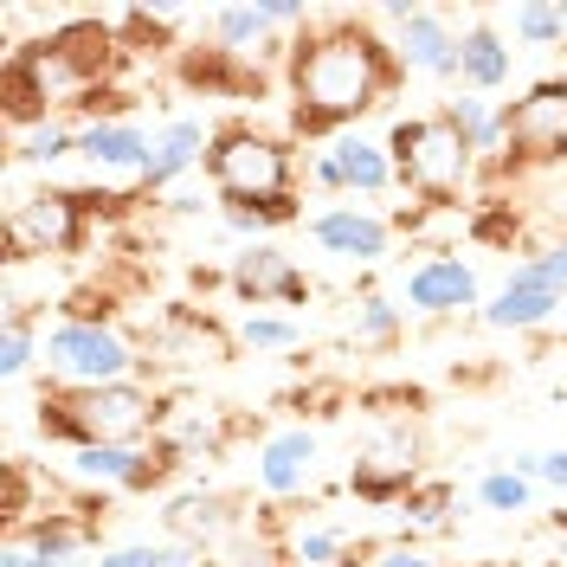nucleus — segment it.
Returning <instances> with one entry per match:
<instances>
[{
	"label": "nucleus",
	"mask_w": 567,
	"mask_h": 567,
	"mask_svg": "<svg viewBox=\"0 0 567 567\" xmlns=\"http://www.w3.org/2000/svg\"><path fill=\"white\" fill-rule=\"evenodd\" d=\"M226 290L239 297V303H303L310 297V278H303V265L278 246H246L233 251V265H226Z\"/></svg>",
	"instance_id": "nucleus-17"
},
{
	"label": "nucleus",
	"mask_w": 567,
	"mask_h": 567,
	"mask_svg": "<svg viewBox=\"0 0 567 567\" xmlns=\"http://www.w3.org/2000/svg\"><path fill=\"white\" fill-rule=\"evenodd\" d=\"M464 567H503V561H464Z\"/></svg>",
	"instance_id": "nucleus-41"
},
{
	"label": "nucleus",
	"mask_w": 567,
	"mask_h": 567,
	"mask_svg": "<svg viewBox=\"0 0 567 567\" xmlns=\"http://www.w3.org/2000/svg\"><path fill=\"white\" fill-rule=\"evenodd\" d=\"M561 329H567V303H561Z\"/></svg>",
	"instance_id": "nucleus-42"
},
{
	"label": "nucleus",
	"mask_w": 567,
	"mask_h": 567,
	"mask_svg": "<svg viewBox=\"0 0 567 567\" xmlns=\"http://www.w3.org/2000/svg\"><path fill=\"white\" fill-rule=\"evenodd\" d=\"M561 303H567V297L542 278V265H535V251H529V258H516V265H509L503 290H496L477 317H484V329L523 336V329H548V322H561Z\"/></svg>",
	"instance_id": "nucleus-14"
},
{
	"label": "nucleus",
	"mask_w": 567,
	"mask_h": 567,
	"mask_svg": "<svg viewBox=\"0 0 567 567\" xmlns=\"http://www.w3.org/2000/svg\"><path fill=\"white\" fill-rule=\"evenodd\" d=\"M342 567H361V561H354V548H349V555H342Z\"/></svg>",
	"instance_id": "nucleus-40"
},
{
	"label": "nucleus",
	"mask_w": 567,
	"mask_h": 567,
	"mask_svg": "<svg viewBox=\"0 0 567 567\" xmlns=\"http://www.w3.org/2000/svg\"><path fill=\"white\" fill-rule=\"evenodd\" d=\"M542 484L555 496H567V445H555V452H542Z\"/></svg>",
	"instance_id": "nucleus-39"
},
{
	"label": "nucleus",
	"mask_w": 567,
	"mask_h": 567,
	"mask_svg": "<svg viewBox=\"0 0 567 567\" xmlns=\"http://www.w3.org/2000/svg\"><path fill=\"white\" fill-rule=\"evenodd\" d=\"M535 491H542V484L516 477L509 464H496V471H484V477H477V503H484L491 516H523V509H535Z\"/></svg>",
	"instance_id": "nucleus-31"
},
{
	"label": "nucleus",
	"mask_w": 567,
	"mask_h": 567,
	"mask_svg": "<svg viewBox=\"0 0 567 567\" xmlns=\"http://www.w3.org/2000/svg\"><path fill=\"white\" fill-rule=\"evenodd\" d=\"M142 200V194H84V187H39L13 194L0 213V246L7 265H33V258H71L91 239V219Z\"/></svg>",
	"instance_id": "nucleus-4"
},
{
	"label": "nucleus",
	"mask_w": 567,
	"mask_h": 567,
	"mask_svg": "<svg viewBox=\"0 0 567 567\" xmlns=\"http://www.w3.org/2000/svg\"><path fill=\"white\" fill-rule=\"evenodd\" d=\"M374 567H439V561L425 555L420 542H393V548H381V561Z\"/></svg>",
	"instance_id": "nucleus-38"
},
{
	"label": "nucleus",
	"mask_w": 567,
	"mask_h": 567,
	"mask_svg": "<svg viewBox=\"0 0 567 567\" xmlns=\"http://www.w3.org/2000/svg\"><path fill=\"white\" fill-rule=\"evenodd\" d=\"M310 181H317L322 194H354V200H381V194H393V187H400L388 142L361 136V130L322 142L317 155H310Z\"/></svg>",
	"instance_id": "nucleus-11"
},
{
	"label": "nucleus",
	"mask_w": 567,
	"mask_h": 567,
	"mask_svg": "<svg viewBox=\"0 0 567 567\" xmlns=\"http://www.w3.org/2000/svg\"><path fill=\"white\" fill-rule=\"evenodd\" d=\"M509 116V162L523 168H555L567 162V78H542L516 104H503Z\"/></svg>",
	"instance_id": "nucleus-10"
},
{
	"label": "nucleus",
	"mask_w": 567,
	"mask_h": 567,
	"mask_svg": "<svg viewBox=\"0 0 567 567\" xmlns=\"http://www.w3.org/2000/svg\"><path fill=\"white\" fill-rule=\"evenodd\" d=\"M388 155H393V175H400V187H406V194H420V207H458V194L477 181V168H484L445 110H425V116H393Z\"/></svg>",
	"instance_id": "nucleus-5"
},
{
	"label": "nucleus",
	"mask_w": 567,
	"mask_h": 567,
	"mask_svg": "<svg viewBox=\"0 0 567 567\" xmlns=\"http://www.w3.org/2000/svg\"><path fill=\"white\" fill-rule=\"evenodd\" d=\"M535 265H542V278H548V284H555V290L567 297V239L542 246V251H535Z\"/></svg>",
	"instance_id": "nucleus-35"
},
{
	"label": "nucleus",
	"mask_w": 567,
	"mask_h": 567,
	"mask_svg": "<svg viewBox=\"0 0 567 567\" xmlns=\"http://www.w3.org/2000/svg\"><path fill=\"white\" fill-rule=\"evenodd\" d=\"M200 175L213 200H297V148L290 136H271L258 123H226L213 130Z\"/></svg>",
	"instance_id": "nucleus-6"
},
{
	"label": "nucleus",
	"mask_w": 567,
	"mask_h": 567,
	"mask_svg": "<svg viewBox=\"0 0 567 567\" xmlns=\"http://www.w3.org/2000/svg\"><path fill=\"white\" fill-rule=\"evenodd\" d=\"M0 567H65V561H52V555H39L33 542H20V535H7V555H0Z\"/></svg>",
	"instance_id": "nucleus-37"
},
{
	"label": "nucleus",
	"mask_w": 567,
	"mask_h": 567,
	"mask_svg": "<svg viewBox=\"0 0 567 567\" xmlns=\"http://www.w3.org/2000/svg\"><path fill=\"white\" fill-rule=\"evenodd\" d=\"M207 207H213V200H200L194 187H175V194L162 200V213H168V219H207Z\"/></svg>",
	"instance_id": "nucleus-36"
},
{
	"label": "nucleus",
	"mask_w": 567,
	"mask_h": 567,
	"mask_svg": "<svg viewBox=\"0 0 567 567\" xmlns=\"http://www.w3.org/2000/svg\"><path fill=\"white\" fill-rule=\"evenodd\" d=\"M168 400L155 381H116V388H39L33 425L45 445L91 452V445H148L162 432Z\"/></svg>",
	"instance_id": "nucleus-3"
},
{
	"label": "nucleus",
	"mask_w": 567,
	"mask_h": 567,
	"mask_svg": "<svg viewBox=\"0 0 567 567\" xmlns=\"http://www.w3.org/2000/svg\"><path fill=\"white\" fill-rule=\"evenodd\" d=\"M142 381V342L116 322H52L45 329V388H116Z\"/></svg>",
	"instance_id": "nucleus-7"
},
{
	"label": "nucleus",
	"mask_w": 567,
	"mask_h": 567,
	"mask_svg": "<svg viewBox=\"0 0 567 567\" xmlns=\"http://www.w3.org/2000/svg\"><path fill=\"white\" fill-rule=\"evenodd\" d=\"M123 33L104 27V20H71L59 33H39V39H20L7 45L0 59V116L13 136H27L52 116H71L84 123L91 104L116 91L110 78L123 65Z\"/></svg>",
	"instance_id": "nucleus-2"
},
{
	"label": "nucleus",
	"mask_w": 567,
	"mask_h": 567,
	"mask_svg": "<svg viewBox=\"0 0 567 567\" xmlns=\"http://www.w3.org/2000/svg\"><path fill=\"white\" fill-rule=\"evenodd\" d=\"M310 239H317L329 258H349V265H381L393 251V219L374 207H354V200H342V207H322L310 213Z\"/></svg>",
	"instance_id": "nucleus-16"
},
{
	"label": "nucleus",
	"mask_w": 567,
	"mask_h": 567,
	"mask_svg": "<svg viewBox=\"0 0 567 567\" xmlns=\"http://www.w3.org/2000/svg\"><path fill=\"white\" fill-rule=\"evenodd\" d=\"M207 148H213V130L200 116H168L155 130V148H148V168H142L136 194L142 200H168L175 187H187V175L207 168Z\"/></svg>",
	"instance_id": "nucleus-15"
},
{
	"label": "nucleus",
	"mask_w": 567,
	"mask_h": 567,
	"mask_svg": "<svg viewBox=\"0 0 567 567\" xmlns=\"http://www.w3.org/2000/svg\"><path fill=\"white\" fill-rule=\"evenodd\" d=\"M91 567H168V542H116Z\"/></svg>",
	"instance_id": "nucleus-34"
},
{
	"label": "nucleus",
	"mask_w": 567,
	"mask_h": 567,
	"mask_svg": "<svg viewBox=\"0 0 567 567\" xmlns=\"http://www.w3.org/2000/svg\"><path fill=\"white\" fill-rule=\"evenodd\" d=\"M33 361H45V329H39V310L27 303H7V336H0V374L7 381H27Z\"/></svg>",
	"instance_id": "nucleus-26"
},
{
	"label": "nucleus",
	"mask_w": 567,
	"mask_h": 567,
	"mask_svg": "<svg viewBox=\"0 0 567 567\" xmlns=\"http://www.w3.org/2000/svg\"><path fill=\"white\" fill-rule=\"evenodd\" d=\"M213 45L219 52H233V59H251V52H290L278 39V13H271V0H239V7H213Z\"/></svg>",
	"instance_id": "nucleus-23"
},
{
	"label": "nucleus",
	"mask_w": 567,
	"mask_h": 567,
	"mask_svg": "<svg viewBox=\"0 0 567 567\" xmlns=\"http://www.w3.org/2000/svg\"><path fill=\"white\" fill-rule=\"evenodd\" d=\"M400 84H406V65H400L393 39H381L354 13H317L284 52V91H290L297 136H349Z\"/></svg>",
	"instance_id": "nucleus-1"
},
{
	"label": "nucleus",
	"mask_w": 567,
	"mask_h": 567,
	"mask_svg": "<svg viewBox=\"0 0 567 567\" xmlns=\"http://www.w3.org/2000/svg\"><path fill=\"white\" fill-rule=\"evenodd\" d=\"M148 148H155V130H142L136 116H123V123H78V155L97 175H136L142 181Z\"/></svg>",
	"instance_id": "nucleus-21"
},
{
	"label": "nucleus",
	"mask_w": 567,
	"mask_h": 567,
	"mask_svg": "<svg viewBox=\"0 0 567 567\" xmlns=\"http://www.w3.org/2000/svg\"><path fill=\"white\" fill-rule=\"evenodd\" d=\"M452 484L445 477H420L413 484V496L400 503V516H406V535H439V529H452Z\"/></svg>",
	"instance_id": "nucleus-30"
},
{
	"label": "nucleus",
	"mask_w": 567,
	"mask_h": 567,
	"mask_svg": "<svg viewBox=\"0 0 567 567\" xmlns=\"http://www.w3.org/2000/svg\"><path fill=\"white\" fill-rule=\"evenodd\" d=\"M317 452L322 439L310 432V425H284V432H271L265 445H258V491L271 496V503H290V496L310 491V477H317Z\"/></svg>",
	"instance_id": "nucleus-19"
},
{
	"label": "nucleus",
	"mask_w": 567,
	"mask_h": 567,
	"mask_svg": "<svg viewBox=\"0 0 567 567\" xmlns=\"http://www.w3.org/2000/svg\"><path fill=\"white\" fill-rule=\"evenodd\" d=\"M342 555H349V535L336 523H297L290 542H284V561L290 567H342Z\"/></svg>",
	"instance_id": "nucleus-29"
},
{
	"label": "nucleus",
	"mask_w": 567,
	"mask_h": 567,
	"mask_svg": "<svg viewBox=\"0 0 567 567\" xmlns=\"http://www.w3.org/2000/svg\"><path fill=\"white\" fill-rule=\"evenodd\" d=\"M509 33L523 39V45H561L567 7H542V0H529V7H516V13H509Z\"/></svg>",
	"instance_id": "nucleus-33"
},
{
	"label": "nucleus",
	"mask_w": 567,
	"mask_h": 567,
	"mask_svg": "<svg viewBox=\"0 0 567 567\" xmlns=\"http://www.w3.org/2000/svg\"><path fill=\"white\" fill-rule=\"evenodd\" d=\"M406 310L425 322H445V317H471L484 310V278L477 265L458 258V251H432L406 271Z\"/></svg>",
	"instance_id": "nucleus-13"
},
{
	"label": "nucleus",
	"mask_w": 567,
	"mask_h": 567,
	"mask_svg": "<svg viewBox=\"0 0 567 567\" xmlns=\"http://www.w3.org/2000/svg\"><path fill=\"white\" fill-rule=\"evenodd\" d=\"M142 374L148 368H168V374H200V368H226L233 361V349H239V329H226L219 317H207V310H187V303H175V310H162V317L142 329Z\"/></svg>",
	"instance_id": "nucleus-8"
},
{
	"label": "nucleus",
	"mask_w": 567,
	"mask_h": 567,
	"mask_svg": "<svg viewBox=\"0 0 567 567\" xmlns=\"http://www.w3.org/2000/svg\"><path fill=\"white\" fill-rule=\"evenodd\" d=\"M445 116L458 123V136L471 142V155L477 162H503V142H509V116H503V104H491V97H477V91H458V97H445Z\"/></svg>",
	"instance_id": "nucleus-24"
},
{
	"label": "nucleus",
	"mask_w": 567,
	"mask_h": 567,
	"mask_svg": "<svg viewBox=\"0 0 567 567\" xmlns=\"http://www.w3.org/2000/svg\"><path fill=\"white\" fill-rule=\"evenodd\" d=\"M155 445H168L181 464L187 458H219V452L233 445V420H226L219 406H207V400H168Z\"/></svg>",
	"instance_id": "nucleus-20"
},
{
	"label": "nucleus",
	"mask_w": 567,
	"mask_h": 567,
	"mask_svg": "<svg viewBox=\"0 0 567 567\" xmlns=\"http://www.w3.org/2000/svg\"><path fill=\"white\" fill-rule=\"evenodd\" d=\"M509 71H516V45L509 33H496L491 20H471L458 33V91H477V97H491L509 84Z\"/></svg>",
	"instance_id": "nucleus-22"
},
{
	"label": "nucleus",
	"mask_w": 567,
	"mask_h": 567,
	"mask_svg": "<svg viewBox=\"0 0 567 567\" xmlns=\"http://www.w3.org/2000/svg\"><path fill=\"white\" fill-rule=\"evenodd\" d=\"M65 155H78V123L71 116H52V123H39L27 136H13V162L20 168H59Z\"/></svg>",
	"instance_id": "nucleus-28"
},
{
	"label": "nucleus",
	"mask_w": 567,
	"mask_h": 567,
	"mask_svg": "<svg viewBox=\"0 0 567 567\" xmlns=\"http://www.w3.org/2000/svg\"><path fill=\"white\" fill-rule=\"evenodd\" d=\"M162 523H168V542H194L200 555H219L233 535H246V509L226 491H187L162 509Z\"/></svg>",
	"instance_id": "nucleus-18"
},
{
	"label": "nucleus",
	"mask_w": 567,
	"mask_h": 567,
	"mask_svg": "<svg viewBox=\"0 0 567 567\" xmlns=\"http://www.w3.org/2000/svg\"><path fill=\"white\" fill-rule=\"evenodd\" d=\"M349 329H354V342H368V349H393V342L406 336V310H400L393 297H381V290H361Z\"/></svg>",
	"instance_id": "nucleus-27"
},
{
	"label": "nucleus",
	"mask_w": 567,
	"mask_h": 567,
	"mask_svg": "<svg viewBox=\"0 0 567 567\" xmlns=\"http://www.w3.org/2000/svg\"><path fill=\"white\" fill-rule=\"evenodd\" d=\"M303 342V322L297 317H278V310H251L246 322H239V349L251 354H284Z\"/></svg>",
	"instance_id": "nucleus-32"
},
{
	"label": "nucleus",
	"mask_w": 567,
	"mask_h": 567,
	"mask_svg": "<svg viewBox=\"0 0 567 567\" xmlns=\"http://www.w3.org/2000/svg\"><path fill=\"white\" fill-rule=\"evenodd\" d=\"M290 219H303L297 200H219V226L233 239H251V246H271V233Z\"/></svg>",
	"instance_id": "nucleus-25"
},
{
	"label": "nucleus",
	"mask_w": 567,
	"mask_h": 567,
	"mask_svg": "<svg viewBox=\"0 0 567 567\" xmlns=\"http://www.w3.org/2000/svg\"><path fill=\"white\" fill-rule=\"evenodd\" d=\"M420 484V432L406 420H381L374 425V439L361 445V458L349 471V491L368 503V509H393V503H406Z\"/></svg>",
	"instance_id": "nucleus-9"
},
{
	"label": "nucleus",
	"mask_w": 567,
	"mask_h": 567,
	"mask_svg": "<svg viewBox=\"0 0 567 567\" xmlns=\"http://www.w3.org/2000/svg\"><path fill=\"white\" fill-rule=\"evenodd\" d=\"M381 20L393 27V52L406 71L432 84H458V27L439 7H381Z\"/></svg>",
	"instance_id": "nucleus-12"
}]
</instances>
